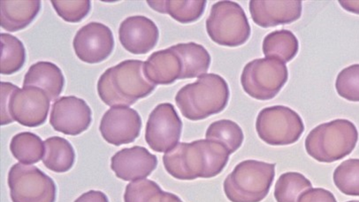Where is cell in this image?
Returning <instances> with one entry per match:
<instances>
[{
    "label": "cell",
    "mask_w": 359,
    "mask_h": 202,
    "mask_svg": "<svg viewBox=\"0 0 359 202\" xmlns=\"http://www.w3.org/2000/svg\"><path fill=\"white\" fill-rule=\"evenodd\" d=\"M227 149L220 143L209 140L178 142L163 156V166L173 177L193 180L210 178L219 175L229 157Z\"/></svg>",
    "instance_id": "1"
},
{
    "label": "cell",
    "mask_w": 359,
    "mask_h": 202,
    "mask_svg": "<svg viewBox=\"0 0 359 202\" xmlns=\"http://www.w3.org/2000/svg\"><path fill=\"white\" fill-rule=\"evenodd\" d=\"M144 64L140 60H126L106 69L97 85L103 102L111 107L130 106L149 95L156 84L146 77Z\"/></svg>",
    "instance_id": "2"
},
{
    "label": "cell",
    "mask_w": 359,
    "mask_h": 202,
    "mask_svg": "<svg viewBox=\"0 0 359 202\" xmlns=\"http://www.w3.org/2000/svg\"><path fill=\"white\" fill-rule=\"evenodd\" d=\"M229 90L221 76L210 73L181 88L175 100L182 114L191 121H198L221 112L226 106Z\"/></svg>",
    "instance_id": "3"
},
{
    "label": "cell",
    "mask_w": 359,
    "mask_h": 202,
    "mask_svg": "<svg viewBox=\"0 0 359 202\" xmlns=\"http://www.w3.org/2000/svg\"><path fill=\"white\" fill-rule=\"evenodd\" d=\"M358 140L355 126L347 119H338L312 129L305 140V149L313 159L332 163L348 156Z\"/></svg>",
    "instance_id": "4"
},
{
    "label": "cell",
    "mask_w": 359,
    "mask_h": 202,
    "mask_svg": "<svg viewBox=\"0 0 359 202\" xmlns=\"http://www.w3.org/2000/svg\"><path fill=\"white\" fill-rule=\"evenodd\" d=\"M276 163L245 160L225 178L224 194L231 202H260L269 194L275 177Z\"/></svg>",
    "instance_id": "5"
},
{
    "label": "cell",
    "mask_w": 359,
    "mask_h": 202,
    "mask_svg": "<svg viewBox=\"0 0 359 202\" xmlns=\"http://www.w3.org/2000/svg\"><path fill=\"white\" fill-rule=\"evenodd\" d=\"M206 31L211 40L229 47L239 46L250 35V26L243 8L236 2L215 3L206 20Z\"/></svg>",
    "instance_id": "6"
},
{
    "label": "cell",
    "mask_w": 359,
    "mask_h": 202,
    "mask_svg": "<svg viewBox=\"0 0 359 202\" xmlns=\"http://www.w3.org/2000/svg\"><path fill=\"white\" fill-rule=\"evenodd\" d=\"M255 127L259 137L273 146L296 142L304 130L300 116L288 107L282 105L262 109L257 115Z\"/></svg>",
    "instance_id": "7"
},
{
    "label": "cell",
    "mask_w": 359,
    "mask_h": 202,
    "mask_svg": "<svg viewBox=\"0 0 359 202\" xmlns=\"http://www.w3.org/2000/svg\"><path fill=\"white\" fill-rule=\"evenodd\" d=\"M288 78V71L283 62L271 58L253 60L243 67L241 83L244 91L259 100L273 98Z\"/></svg>",
    "instance_id": "8"
},
{
    "label": "cell",
    "mask_w": 359,
    "mask_h": 202,
    "mask_svg": "<svg viewBox=\"0 0 359 202\" xmlns=\"http://www.w3.org/2000/svg\"><path fill=\"white\" fill-rule=\"evenodd\" d=\"M8 184L13 202H55L54 181L36 166L18 163L9 170Z\"/></svg>",
    "instance_id": "9"
},
{
    "label": "cell",
    "mask_w": 359,
    "mask_h": 202,
    "mask_svg": "<svg viewBox=\"0 0 359 202\" xmlns=\"http://www.w3.org/2000/svg\"><path fill=\"white\" fill-rule=\"evenodd\" d=\"M182 129V122L174 106L161 103L149 116L145 140L152 150L165 153L178 144Z\"/></svg>",
    "instance_id": "10"
},
{
    "label": "cell",
    "mask_w": 359,
    "mask_h": 202,
    "mask_svg": "<svg viewBox=\"0 0 359 202\" xmlns=\"http://www.w3.org/2000/svg\"><path fill=\"white\" fill-rule=\"evenodd\" d=\"M50 101L43 90L35 86H23L12 93L8 109L13 119L20 124L36 127L46 121Z\"/></svg>",
    "instance_id": "11"
},
{
    "label": "cell",
    "mask_w": 359,
    "mask_h": 202,
    "mask_svg": "<svg viewBox=\"0 0 359 202\" xmlns=\"http://www.w3.org/2000/svg\"><path fill=\"white\" fill-rule=\"evenodd\" d=\"M72 43L81 60L94 64L104 60L111 53L114 40L109 27L101 22H91L76 32Z\"/></svg>",
    "instance_id": "12"
},
{
    "label": "cell",
    "mask_w": 359,
    "mask_h": 202,
    "mask_svg": "<svg viewBox=\"0 0 359 202\" xmlns=\"http://www.w3.org/2000/svg\"><path fill=\"white\" fill-rule=\"evenodd\" d=\"M141 128V117L135 109L128 106H114L104 114L99 130L108 143L119 146L133 142L139 136Z\"/></svg>",
    "instance_id": "13"
},
{
    "label": "cell",
    "mask_w": 359,
    "mask_h": 202,
    "mask_svg": "<svg viewBox=\"0 0 359 202\" xmlns=\"http://www.w3.org/2000/svg\"><path fill=\"white\" fill-rule=\"evenodd\" d=\"M91 109L84 100L74 95L63 96L52 105L50 123L58 132L77 135L90 126Z\"/></svg>",
    "instance_id": "14"
},
{
    "label": "cell",
    "mask_w": 359,
    "mask_h": 202,
    "mask_svg": "<svg viewBox=\"0 0 359 202\" xmlns=\"http://www.w3.org/2000/svg\"><path fill=\"white\" fill-rule=\"evenodd\" d=\"M159 32L156 24L143 15H133L123 20L118 29V38L123 48L133 54H145L157 43Z\"/></svg>",
    "instance_id": "15"
},
{
    "label": "cell",
    "mask_w": 359,
    "mask_h": 202,
    "mask_svg": "<svg viewBox=\"0 0 359 202\" xmlns=\"http://www.w3.org/2000/svg\"><path fill=\"white\" fill-rule=\"evenodd\" d=\"M156 155L144 147L123 148L111 158V169L117 177L125 181L148 177L157 166Z\"/></svg>",
    "instance_id": "16"
},
{
    "label": "cell",
    "mask_w": 359,
    "mask_h": 202,
    "mask_svg": "<svg viewBox=\"0 0 359 202\" xmlns=\"http://www.w3.org/2000/svg\"><path fill=\"white\" fill-rule=\"evenodd\" d=\"M254 22L262 27L290 24L302 15L301 1H255L249 2Z\"/></svg>",
    "instance_id": "17"
},
{
    "label": "cell",
    "mask_w": 359,
    "mask_h": 202,
    "mask_svg": "<svg viewBox=\"0 0 359 202\" xmlns=\"http://www.w3.org/2000/svg\"><path fill=\"white\" fill-rule=\"evenodd\" d=\"M144 72L153 83L168 85L180 79L182 64L180 56L170 46L151 53L144 62Z\"/></svg>",
    "instance_id": "18"
},
{
    "label": "cell",
    "mask_w": 359,
    "mask_h": 202,
    "mask_svg": "<svg viewBox=\"0 0 359 202\" xmlns=\"http://www.w3.org/2000/svg\"><path fill=\"white\" fill-rule=\"evenodd\" d=\"M65 78L60 67L48 61H39L30 66L25 75L23 86H35L43 90L50 101L62 93Z\"/></svg>",
    "instance_id": "19"
},
{
    "label": "cell",
    "mask_w": 359,
    "mask_h": 202,
    "mask_svg": "<svg viewBox=\"0 0 359 202\" xmlns=\"http://www.w3.org/2000/svg\"><path fill=\"white\" fill-rule=\"evenodd\" d=\"M41 1H0V22L3 29L16 32L24 29L35 18Z\"/></svg>",
    "instance_id": "20"
},
{
    "label": "cell",
    "mask_w": 359,
    "mask_h": 202,
    "mask_svg": "<svg viewBox=\"0 0 359 202\" xmlns=\"http://www.w3.org/2000/svg\"><path fill=\"white\" fill-rule=\"evenodd\" d=\"M182 64L180 79L198 77L208 70L211 58L208 50L194 42L177 43L171 46Z\"/></svg>",
    "instance_id": "21"
},
{
    "label": "cell",
    "mask_w": 359,
    "mask_h": 202,
    "mask_svg": "<svg viewBox=\"0 0 359 202\" xmlns=\"http://www.w3.org/2000/svg\"><path fill=\"white\" fill-rule=\"evenodd\" d=\"M43 143L42 161L47 168L55 173H65L72 168L75 161V152L66 139L53 136L47 138Z\"/></svg>",
    "instance_id": "22"
},
{
    "label": "cell",
    "mask_w": 359,
    "mask_h": 202,
    "mask_svg": "<svg viewBox=\"0 0 359 202\" xmlns=\"http://www.w3.org/2000/svg\"><path fill=\"white\" fill-rule=\"evenodd\" d=\"M299 50V42L290 30H276L268 34L263 40L262 50L266 58L287 62L292 60Z\"/></svg>",
    "instance_id": "23"
},
{
    "label": "cell",
    "mask_w": 359,
    "mask_h": 202,
    "mask_svg": "<svg viewBox=\"0 0 359 202\" xmlns=\"http://www.w3.org/2000/svg\"><path fill=\"white\" fill-rule=\"evenodd\" d=\"M154 11L167 13L180 23H190L201 18L205 8L206 1H147Z\"/></svg>",
    "instance_id": "24"
},
{
    "label": "cell",
    "mask_w": 359,
    "mask_h": 202,
    "mask_svg": "<svg viewBox=\"0 0 359 202\" xmlns=\"http://www.w3.org/2000/svg\"><path fill=\"white\" fill-rule=\"evenodd\" d=\"M10 150L21 163L33 164L42 159L44 143L37 135L31 132H22L12 137Z\"/></svg>",
    "instance_id": "25"
},
{
    "label": "cell",
    "mask_w": 359,
    "mask_h": 202,
    "mask_svg": "<svg viewBox=\"0 0 359 202\" xmlns=\"http://www.w3.org/2000/svg\"><path fill=\"white\" fill-rule=\"evenodd\" d=\"M205 137L222 144L231 154L241 146L244 135L241 128L236 122L222 119L210 123L207 128Z\"/></svg>",
    "instance_id": "26"
},
{
    "label": "cell",
    "mask_w": 359,
    "mask_h": 202,
    "mask_svg": "<svg viewBox=\"0 0 359 202\" xmlns=\"http://www.w3.org/2000/svg\"><path fill=\"white\" fill-rule=\"evenodd\" d=\"M311 188V182L304 175L297 172H287L277 180L274 197L277 202H298L300 195Z\"/></svg>",
    "instance_id": "27"
},
{
    "label": "cell",
    "mask_w": 359,
    "mask_h": 202,
    "mask_svg": "<svg viewBox=\"0 0 359 202\" xmlns=\"http://www.w3.org/2000/svg\"><path fill=\"white\" fill-rule=\"evenodd\" d=\"M1 74H12L22 67L26 58L25 48L18 38L8 33L1 34Z\"/></svg>",
    "instance_id": "28"
},
{
    "label": "cell",
    "mask_w": 359,
    "mask_h": 202,
    "mask_svg": "<svg viewBox=\"0 0 359 202\" xmlns=\"http://www.w3.org/2000/svg\"><path fill=\"white\" fill-rule=\"evenodd\" d=\"M333 181L343 194L359 196V159H349L341 163L333 173Z\"/></svg>",
    "instance_id": "29"
},
{
    "label": "cell",
    "mask_w": 359,
    "mask_h": 202,
    "mask_svg": "<svg viewBox=\"0 0 359 202\" xmlns=\"http://www.w3.org/2000/svg\"><path fill=\"white\" fill-rule=\"evenodd\" d=\"M164 191L157 183L147 180H137L128 184L124 202H162Z\"/></svg>",
    "instance_id": "30"
},
{
    "label": "cell",
    "mask_w": 359,
    "mask_h": 202,
    "mask_svg": "<svg viewBox=\"0 0 359 202\" xmlns=\"http://www.w3.org/2000/svg\"><path fill=\"white\" fill-rule=\"evenodd\" d=\"M335 88L343 98L359 102V64L343 69L337 76Z\"/></svg>",
    "instance_id": "31"
},
{
    "label": "cell",
    "mask_w": 359,
    "mask_h": 202,
    "mask_svg": "<svg viewBox=\"0 0 359 202\" xmlns=\"http://www.w3.org/2000/svg\"><path fill=\"white\" fill-rule=\"evenodd\" d=\"M53 8L63 20L77 22L84 18L90 9V1H50Z\"/></svg>",
    "instance_id": "32"
},
{
    "label": "cell",
    "mask_w": 359,
    "mask_h": 202,
    "mask_svg": "<svg viewBox=\"0 0 359 202\" xmlns=\"http://www.w3.org/2000/svg\"><path fill=\"white\" fill-rule=\"evenodd\" d=\"M18 87L10 82H1V126L13 123L14 120L11 117L8 104L12 93Z\"/></svg>",
    "instance_id": "33"
},
{
    "label": "cell",
    "mask_w": 359,
    "mask_h": 202,
    "mask_svg": "<svg viewBox=\"0 0 359 202\" xmlns=\"http://www.w3.org/2000/svg\"><path fill=\"white\" fill-rule=\"evenodd\" d=\"M298 202H337V200L333 194L327 189L311 188L300 195Z\"/></svg>",
    "instance_id": "34"
},
{
    "label": "cell",
    "mask_w": 359,
    "mask_h": 202,
    "mask_svg": "<svg viewBox=\"0 0 359 202\" xmlns=\"http://www.w3.org/2000/svg\"><path fill=\"white\" fill-rule=\"evenodd\" d=\"M74 202H109V200L103 192L90 190L81 194Z\"/></svg>",
    "instance_id": "35"
},
{
    "label": "cell",
    "mask_w": 359,
    "mask_h": 202,
    "mask_svg": "<svg viewBox=\"0 0 359 202\" xmlns=\"http://www.w3.org/2000/svg\"><path fill=\"white\" fill-rule=\"evenodd\" d=\"M338 2L347 11L359 14V1H339Z\"/></svg>",
    "instance_id": "36"
},
{
    "label": "cell",
    "mask_w": 359,
    "mask_h": 202,
    "mask_svg": "<svg viewBox=\"0 0 359 202\" xmlns=\"http://www.w3.org/2000/svg\"><path fill=\"white\" fill-rule=\"evenodd\" d=\"M162 202H182V201L177 195L164 191Z\"/></svg>",
    "instance_id": "37"
},
{
    "label": "cell",
    "mask_w": 359,
    "mask_h": 202,
    "mask_svg": "<svg viewBox=\"0 0 359 202\" xmlns=\"http://www.w3.org/2000/svg\"><path fill=\"white\" fill-rule=\"evenodd\" d=\"M346 202H359V201L352 200V201H346Z\"/></svg>",
    "instance_id": "38"
}]
</instances>
